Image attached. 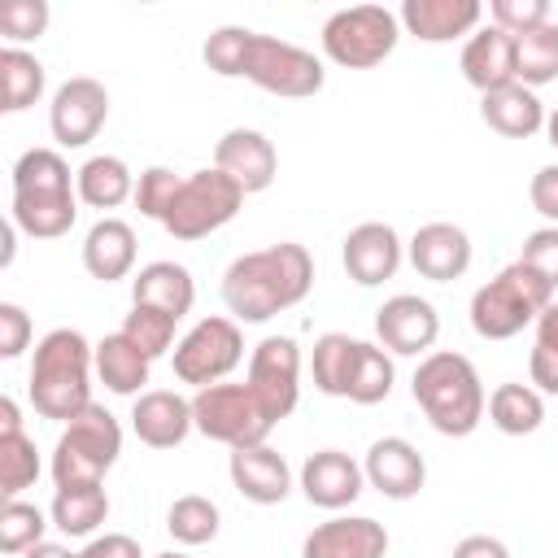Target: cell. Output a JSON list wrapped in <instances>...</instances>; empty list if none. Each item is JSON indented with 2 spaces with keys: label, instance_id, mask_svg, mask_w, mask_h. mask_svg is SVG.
I'll return each mask as SVG.
<instances>
[{
  "label": "cell",
  "instance_id": "11",
  "mask_svg": "<svg viewBox=\"0 0 558 558\" xmlns=\"http://www.w3.org/2000/svg\"><path fill=\"white\" fill-rule=\"evenodd\" d=\"M244 357V336H240V323L235 318H222V314H209L201 318L170 353L174 362V375L192 388H209V384H222Z\"/></svg>",
  "mask_w": 558,
  "mask_h": 558
},
{
  "label": "cell",
  "instance_id": "10",
  "mask_svg": "<svg viewBox=\"0 0 558 558\" xmlns=\"http://www.w3.org/2000/svg\"><path fill=\"white\" fill-rule=\"evenodd\" d=\"M240 205H244L240 183L227 179L218 166L192 170V174L183 179V187H179L170 214L161 218V227H166L174 240L192 244V240H205V235H214L218 227H227V222L240 214Z\"/></svg>",
  "mask_w": 558,
  "mask_h": 558
},
{
  "label": "cell",
  "instance_id": "5",
  "mask_svg": "<svg viewBox=\"0 0 558 558\" xmlns=\"http://www.w3.org/2000/svg\"><path fill=\"white\" fill-rule=\"evenodd\" d=\"M554 296L558 292L514 257L506 270H497L488 283L471 292V327L480 340H510L527 323H536Z\"/></svg>",
  "mask_w": 558,
  "mask_h": 558
},
{
  "label": "cell",
  "instance_id": "4",
  "mask_svg": "<svg viewBox=\"0 0 558 558\" xmlns=\"http://www.w3.org/2000/svg\"><path fill=\"white\" fill-rule=\"evenodd\" d=\"M410 392H414V405L427 414V423L440 436H453V440L471 436L484 423V410H488L480 371L471 366L466 353H453V349L427 353L418 362L414 379H410Z\"/></svg>",
  "mask_w": 558,
  "mask_h": 558
},
{
  "label": "cell",
  "instance_id": "37",
  "mask_svg": "<svg viewBox=\"0 0 558 558\" xmlns=\"http://www.w3.org/2000/svg\"><path fill=\"white\" fill-rule=\"evenodd\" d=\"M39 449L26 432H4L0 436V497L13 501L22 488H31L39 480Z\"/></svg>",
  "mask_w": 558,
  "mask_h": 558
},
{
  "label": "cell",
  "instance_id": "23",
  "mask_svg": "<svg viewBox=\"0 0 558 558\" xmlns=\"http://www.w3.org/2000/svg\"><path fill=\"white\" fill-rule=\"evenodd\" d=\"M462 78L480 92V96H488V92H501V87H510V83H519V74H514V35H506L501 26H480L466 44H462Z\"/></svg>",
  "mask_w": 558,
  "mask_h": 558
},
{
  "label": "cell",
  "instance_id": "40",
  "mask_svg": "<svg viewBox=\"0 0 558 558\" xmlns=\"http://www.w3.org/2000/svg\"><path fill=\"white\" fill-rule=\"evenodd\" d=\"M527 375H532L536 392L558 397V301H549V310L536 318V340H532Z\"/></svg>",
  "mask_w": 558,
  "mask_h": 558
},
{
  "label": "cell",
  "instance_id": "21",
  "mask_svg": "<svg viewBox=\"0 0 558 558\" xmlns=\"http://www.w3.org/2000/svg\"><path fill=\"white\" fill-rule=\"evenodd\" d=\"M192 427H196L192 423V401L170 392V388H148L131 405V432L148 449H174V445L187 440Z\"/></svg>",
  "mask_w": 558,
  "mask_h": 558
},
{
  "label": "cell",
  "instance_id": "35",
  "mask_svg": "<svg viewBox=\"0 0 558 558\" xmlns=\"http://www.w3.org/2000/svg\"><path fill=\"white\" fill-rule=\"evenodd\" d=\"M392 379H397L392 353H388L384 344L362 340L357 362H353V379H349V397H344V401H353V405H379V401L392 392Z\"/></svg>",
  "mask_w": 558,
  "mask_h": 558
},
{
  "label": "cell",
  "instance_id": "3",
  "mask_svg": "<svg viewBox=\"0 0 558 558\" xmlns=\"http://www.w3.org/2000/svg\"><path fill=\"white\" fill-rule=\"evenodd\" d=\"M9 218L31 240H57L78 218V187L57 148H26L13 161V205Z\"/></svg>",
  "mask_w": 558,
  "mask_h": 558
},
{
  "label": "cell",
  "instance_id": "45",
  "mask_svg": "<svg viewBox=\"0 0 558 558\" xmlns=\"http://www.w3.org/2000/svg\"><path fill=\"white\" fill-rule=\"evenodd\" d=\"M519 262L527 270H536L554 292H558V227H536L523 248H519Z\"/></svg>",
  "mask_w": 558,
  "mask_h": 558
},
{
  "label": "cell",
  "instance_id": "53",
  "mask_svg": "<svg viewBox=\"0 0 558 558\" xmlns=\"http://www.w3.org/2000/svg\"><path fill=\"white\" fill-rule=\"evenodd\" d=\"M157 558H187V554H179V549H170V554H157Z\"/></svg>",
  "mask_w": 558,
  "mask_h": 558
},
{
  "label": "cell",
  "instance_id": "36",
  "mask_svg": "<svg viewBox=\"0 0 558 558\" xmlns=\"http://www.w3.org/2000/svg\"><path fill=\"white\" fill-rule=\"evenodd\" d=\"M218 523H222L218 506H214L209 497H201V493H183V497H174V506L166 510V532H170L179 545H209V541L218 536Z\"/></svg>",
  "mask_w": 558,
  "mask_h": 558
},
{
  "label": "cell",
  "instance_id": "14",
  "mask_svg": "<svg viewBox=\"0 0 558 558\" xmlns=\"http://www.w3.org/2000/svg\"><path fill=\"white\" fill-rule=\"evenodd\" d=\"M375 336L388 353L401 357H427L436 336H440V314L427 296L414 292H397L375 310Z\"/></svg>",
  "mask_w": 558,
  "mask_h": 558
},
{
  "label": "cell",
  "instance_id": "12",
  "mask_svg": "<svg viewBox=\"0 0 558 558\" xmlns=\"http://www.w3.org/2000/svg\"><path fill=\"white\" fill-rule=\"evenodd\" d=\"M244 384L253 388V397L262 401V410L270 414V423L288 418L301 401V349L292 336H266L257 340V349L248 353V375Z\"/></svg>",
  "mask_w": 558,
  "mask_h": 558
},
{
  "label": "cell",
  "instance_id": "47",
  "mask_svg": "<svg viewBox=\"0 0 558 558\" xmlns=\"http://www.w3.org/2000/svg\"><path fill=\"white\" fill-rule=\"evenodd\" d=\"M527 196H532V209H536L549 227H558V161H554V166H541V170L532 174Z\"/></svg>",
  "mask_w": 558,
  "mask_h": 558
},
{
  "label": "cell",
  "instance_id": "38",
  "mask_svg": "<svg viewBox=\"0 0 558 558\" xmlns=\"http://www.w3.org/2000/svg\"><path fill=\"white\" fill-rule=\"evenodd\" d=\"M48 523H52V519H48L39 506H31V501H22V497L4 501V506H0V554L22 558L26 549H35V545L44 541Z\"/></svg>",
  "mask_w": 558,
  "mask_h": 558
},
{
  "label": "cell",
  "instance_id": "18",
  "mask_svg": "<svg viewBox=\"0 0 558 558\" xmlns=\"http://www.w3.org/2000/svg\"><path fill=\"white\" fill-rule=\"evenodd\" d=\"M362 488H366V471L344 449H318L301 462V493L318 510H344L362 497Z\"/></svg>",
  "mask_w": 558,
  "mask_h": 558
},
{
  "label": "cell",
  "instance_id": "15",
  "mask_svg": "<svg viewBox=\"0 0 558 558\" xmlns=\"http://www.w3.org/2000/svg\"><path fill=\"white\" fill-rule=\"evenodd\" d=\"M401 257H405V244L388 222H357L340 248L344 275L357 288H379L384 279H392L401 270Z\"/></svg>",
  "mask_w": 558,
  "mask_h": 558
},
{
  "label": "cell",
  "instance_id": "17",
  "mask_svg": "<svg viewBox=\"0 0 558 558\" xmlns=\"http://www.w3.org/2000/svg\"><path fill=\"white\" fill-rule=\"evenodd\" d=\"M362 471H366V484L379 488L388 501H410L427 484V462L405 436H379L366 449Z\"/></svg>",
  "mask_w": 558,
  "mask_h": 558
},
{
  "label": "cell",
  "instance_id": "24",
  "mask_svg": "<svg viewBox=\"0 0 558 558\" xmlns=\"http://www.w3.org/2000/svg\"><path fill=\"white\" fill-rule=\"evenodd\" d=\"M227 471H231L235 493L248 497V501H257V506H279V501L292 493V471H288L283 453H275L270 445L231 449Z\"/></svg>",
  "mask_w": 558,
  "mask_h": 558
},
{
  "label": "cell",
  "instance_id": "2",
  "mask_svg": "<svg viewBox=\"0 0 558 558\" xmlns=\"http://www.w3.org/2000/svg\"><path fill=\"white\" fill-rule=\"evenodd\" d=\"M92 371H96V344H87L74 327H52L31 357V405L35 414L52 423H70L92 405Z\"/></svg>",
  "mask_w": 558,
  "mask_h": 558
},
{
  "label": "cell",
  "instance_id": "50",
  "mask_svg": "<svg viewBox=\"0 0 558 558\" xmlns=\"http://www.w3.org/2000/svg\"><path fill=\"white\" fill-rule=\"evenodd\" d=\"M4 432H22V414H17V401L13 397H0V436Z\"/></svg>",
  "mask_w": 558,
  "mask_h": 558
},
{
  "label": "cell",
  "instance_id": "7",
  "mask_svg": "<svg viewBox=\"0 0 558 558\" xmlns=\"http://www.w3.org/2000/svg\"><path fill=\"white\" fill-rule=\"evenodd\" d=\"M397 39H401V17L384 4L336 9L323 22V52H327V61H336L344 70H371V65L388 61Z\"/></svg>",
  "mask_w": 558,
  "mask_h": 558
},
{
  "label": "cell",
  "instance_id": "26",
  "mask_svg": "<svg viewBox=\"0 0 558 558\" xmlns=\"http://www.w3.org/2000/svg\"><path fill=\"white\" fill-rule=\"evenodd\" d=\"M131 305H153V310H166L170 318L192 314V305H196L192 270L179 262H166V257L140 266V275L131 279Z\"/></svg>",
  "mask_w": 558,
  "mask_h": 558
},
{
  "label": "cell",
  "instance_id": "39",
  "mask_svg": "<svg viewBox=\"0 0 558 558\" xmlns=\"http://www.w3.org/2000/svg\"><path fill=\"white\" fill-rule=\"evenodd\" d=\"M174 327H179V318H170L166 310H153V305H131V314L122 318V336L131 340V344H140L153 362L157 357H166V353H174Z\"/></svg>",
  "mask_w": 558,
  "mask_h": 558
},
{
  "label": "cell",
  "instance_id": "9",
  "mask_svg": "<svg viewBox=\"0 0 558 558\" xmlns=\"http://www.w3.org/2000/svg\"><path fill=\"white\" fill-rule=\"evenodd\" d=\"M192 423H196V432L205 440H218L227 449L266 445V436L275 427L248 384H209V388H196V397H192Z\"/></svg>",
  "mask_w": 558,
  "mask_h": 558
},
{
  "label": "cell",
  "instance_id": "25",
  "mask_svg": "<svg viewBox=\"0 0 558 558\" xmlns=\"http://www.w3.org/2000/svg\"><path fill=\"white\" fill-rule=\"evenodd\" d=\"M480 118H484L488 131H497L506 140H532L536 131H545L549 113H545V105H541V96L532 87L510 83L501 92L480 96Z\"/></svg>",
  "mask_w": 558,
  "mask_h": 558
},
{
  "label": "cell",
  "instance_id": "20",
  "mask_svg": "<svg viewBox=\"0 0 558 558\" xmlns=\"http://www.w3.org/2000/svg\"><path fill=\"white\" fill-rule=\"evenodd\" d=\"M384 554H388V527L366 514H336L318 523L301 545V558H384Z\"/></svg>",
  "mask_w": 558,
  "mask_h": 558
},
{
  "label": "cell",
  "instance_id": "29",
  "mask_svg": "<svg viewBox=\"0 0 558 558\" xmlns=\"http://www.w3.org/2000/svg\"><path fill=\"white\" fill-rule=\"evenodd\" d=\"M148 371H153V357L140 344H131L122 331L96 344V375L113 397H140L148 384Z\"/></svg>",
  "mask_w": 558,
  "mask_h": 558
},
{
  "label": "cell",
  "instance_id": "31",
  "mask_svg": "<svg viewBox=\"0 0 558 558\" xmlns=\"http://www.w3.org/2000/svg\"><path fill=\"white\" fill-rule=\"evenodd\" d=\"M488 423L506 436H532L545 423V392L532 384H497L488 392Z\"/></svg>",
  "mask_w": 558,
  "mask_h": 558
},
{
  "label": "cell",
  "instance_id": "28",
  "mask_svg": "<svg viewBox=\"0 0 558 558\" xmlns=\"http://www.w3.org/2000/svg\"><path fill=\"white\" fill-rule=\"evenodd\" d=\"M74 187H78V201L87 209H118L122 201L135 196V174L122 157L96 153L74 170Z\"/></svg>",
  "mask_w": 558,
  "mask_h": 558
},
{
  "label": "cell",
  "instance_id": "22",
  "mask_svg": "<svg viewBox=\"0 0 558 558\" xmlns=\"http://www.w3.org/2000/svg\"><path fill=\"white\" fill-rule=\"evenodd\" d=\"M401 31L423 44H449L458 35H475L484 4L480 0H405L397 9Z\"/></svg>",
  "mask_w": 558,
  "mask_h": 558
},
{
  "label": "cell",
  "instance_id": "41",
  "mask_svg": "<svg viewBox=\"0 0 558 558\" xmlns=\"http://www.w3.org/2000/svg\"><path fill=\"white\" fill-rule=\"evenodd\" d=\"M179 187H183V179H179L170 166H148V170H140V179H135V196H131V201H135V209H140L144 218L161 222V218L170 214Z\"/></svg>",
  "mask_w": 558,
  "mask_h": 558
},
{
  "label": "cell",
  "instance_id": "8",
  "mask_svg": "<svg viewBox=\"0 0 558 558\" xmlns=\"http://www.w3.org/2000/svg\"><path fill=\"white\" fill-rule=\"evenodd\" d=\"M253 87L283 96V100H305L318 96L327 83V70L314 52H305L301 44L275 39V35H257L248 31V48H244V74Z\"/></svg>",
  "mask_w": 558,
  "mask_h": 558
},
{
  "label": "cell",
  "instance_id": "43",
  "mask_svg": "<svg viewBox=\"0 0 558 558\" xmlns=\"http://www.w3.org/2000/svg\"><path fill=\"white\" fill-rule=\"evenodd\" d=\"M244 48H248V26H218V31L205 39L201 57H205V65H209L214 74L240 78V74H244Z\"/></svg>",
  "mask_w": 558,
  "mask_h": 558
},
{
  "label": "cell",
  "instance_id": "6",
  "mask_svg": "<svg viewBox=\"0 0 558 558\" xmlns=\"http://www.w3.org/2000/svg\"><path fill=\"white\" fill-rule=\"evenodd\" d=\"M122 453V427L105 405H87L83 414H74L57 445H52V484L70 488V484H100L105 471L118 462Z\"/></svg>",
  "mask_w": 558,
  "mask_h": 558
},
{
  "label": "cell",
  "instance_id": "52",
  "mask_svg": "<svg viewBox=\"0 0 558 558\" xmlns=\"http://www.w3.org/2000/svg\"><path fill=\"white\" fill-rule=\"evenodd\" d=\"M545 135H549V144L558 148V109H554V113L545 118Z\"/></svg>",
  "mask_w": 558,
  "mask_h": 558
},
{
  "label": "cell",
  "instance_id": "19",
  "mask_svg": "<svg viewBox=\"0 0 558 558\" xmlns=\"http://www.w3.org/2000/svg\"><path fill=\"white\" fill-rule=\"evenodd\" d=\"M405 257L423 279L449 283V279H462L471 266V235L458 222H423L410 235Z\"/></svg>",
  "mask_w": 558,
  "mask_h": 558
},
{
  "label": "cell",
  "instance_id": "30",
  "mask_svg": "<svg viewBox=\"0 0 558 558\" xmlns=\"http://www.w3.org/2000/svg\"><path fill=\"white\" fill-rule=\"evenodd\" d=\"M48 519L65 536H92L109 519L105 484H70V488H57L52 493V506H48Z\"/></svg>",
  "mask_w": 558,
  "mask_h": 558
},
{
  "label": "cell",
  "instance_id": "48",
  "mask_svg": "<svg viewBox=\"0 0 558 558\" xmlns=\"http://www.w3.org/2000/svg\"><path fill=\"white\" fill-rule=\"evenodd\" d=\"M74 558H140V541L126 532H105V536H92Z\"/></svg>",
  "mask_w": 558,
  "mask_h": 558
},
{
  "label": "cell",
  "instance_id": "27",
  "mask_svg": "<svg viewBox=\"0 0 558 558\" xmlns=\"http://www.w3.org/2000/svg\"><path fill=\"white\" fill-rule=\"evenodd\" d=\"M83 266L92 279L113 283L135 270V231L122 218H100L83 235Z\"/></svg>",
  "mask_w": 558,
  "mask_h": 558
},
{
  "label": "cell",
  "instance_id": "16",
  "mask_svg": "<svg viewBox=\"0 0 558 558\" xmlns=\"http://www.w3.org/2000/svg\"><path fill=\"white\" fill-rule=\"evenodd\" d=\"M214 166H218L227 179H235L244 196H253V192H266V187L275 183V174H279V153H275V144H270L262 131H253V126H231V131L214 144Z\"/></svg>",
  "mask_w": 558,
  "mask_h": 558
},
{
  "label": "cell",
  "instance_id": "32",
  "mask_svg": "<svg viewBox=\"0 0 558 558\" xmlns=\"http://www.w3.org/2000/svg\"><path fill=\"white\" fill-rule=\"evenodd\" d=\"M357 349H362V340H353V336H344V331L318 336V340H314V353H310L314 388L327 392V397H349V379H353Z\"/></svg>",
  "mask_w": 558,
  "mask_h": 558
},
{
  "label": "cell",
  "instance_id": "33",
  "mask_svg": "<svg viewBox=\"0 0 558 558\" xmlns=\"http://www.w3.org/2000/svg\"><path fill=\"white\" fill-rule=\"evenodd\" d=\"M44 83H48V74H44V65H39V57L35 52H26V48H0V109L4 113H22V109H31L39 96H44Z\"/></svg>",
  "mask_w": 558,
  "mask_h": 558
},
{
  "label": "cell",
  "instance_id": "49",
  "mask_svg": "<svg viewBox=\"0 0 558 558\" xmlns=\"http://www.w3.org/2000/svg\"><path fill=\"white\" fill-rule=\"evenodd\" d=\"M449 558H510V549H506V541H497L488 532H475V536H462Z\"/></svg>",
  "mask_w": 558,
  "mask_h": 558
},
{
  "label": "cell",
  "instance_id": "51",
  "mask_svg": "<svg viewBox=\"0 0 558 558\" xmlns=\"http://www.w3.org/2000/svg\"><path fill=\"white\" fill-rule=\"evenodd\" d=\"M22 558H74V554H70L65 545H57V541H39V545H35V549H26Z\"/></svg>",
  "mask_w": 558,
  "mask_h": 558
},
{
  "label": "cell",
  "instance_id": "13",
  "mask_svg": "<svg viewBox=\"0 0 558 558\" xmlns=\"http://www.w3.org/2000/svg\"><path fill=\"white\" fill-rule=\"evenodd\" d=\"M109 118V92L105 83L87 78V74H74L65 78L57 92H52V105H48V131L61 148H83L100 135Z\"/></svg>",
  "mask_w": 558,
  "mask_h": 558
},
{
  "label": "cell",
  "instance_id": "46",
  "mask_svg": "<svg viewBox=\"0 0 558 558\" xmlns=\"http://www.w3.org/2000/svg\"><path fill=\"white\" fill-rule=\"evenodd\" d=\"M31 349V318L22 305L0 301V357H22Z\"/></svg>",
  "mask_w": 558,
  "mask_h": 558
},
{
  "label": "cell",
  "instance_id": "34",
  "mask_svg": "<svg viewBox=\"0 0 558 558\" xmlns=\"http://www.w3.org/2000/svg\"><path fill=\"white\" fill-rule=\"evenodd\" d=\"M514 74L532 92L558 78V22L514 35Z\"/></svg>",
  "mask_w": 558,
  "mask_h": 558
},
{
  "label": "cell",
  "instance_id": "42",
  "mask_svg": "<svg viewBox=\"0 0 558 558\" xmlns=\"http://www.w3.org/2000/svg\"><path fill=\"white\" fill-rule=\"evenodd\" d=\"M48 17H52V9L44 0H4L0 4V35L9 39V48H17L26 39H39L48 31Z\"/></svg>",
  "mask_w": 558,
  "mask_h": 558
},
{
  "label": "cell",
  "instance_id": "44",
  "mask_svg": "<svg viewBox=\"0 0 558 558\" xmlns=\"http://www.w3.org/2000/svg\"><path fill=\"white\" fill-rule=\"evenodd\" d=\"M488 13H493V26H501L506 35H523V31H536V26L554 22L549 0H493Z\"/></svg>",
  "mask_w": 558,
  "mask_h": 558
},
{
  "label": "cell",
  "instance_id": "1",
  "mask_svg": "<svg viewBox=\"0 0 558 558\" xmlns=\"http://www.w3.org/2000/svg\"><path fill=\"white\" fill-rule=\"evenodd\" d=\"M314 288V257L296 240H279L270 248L240 253L222 270V305L240 323H266L292 305H301Z\"/></svg>",
  "mask_w": 558,
  "mask_h": 558
}]
</instances>
